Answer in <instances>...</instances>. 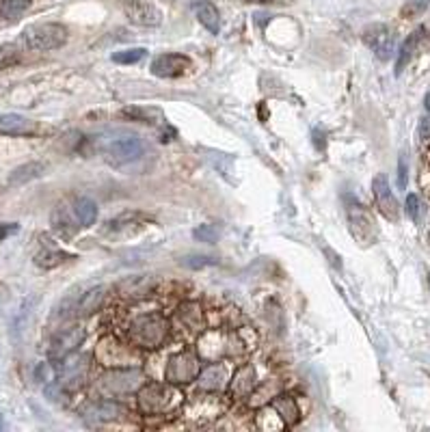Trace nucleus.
Wrapping results in <instances>:
<instances>
[{
  "mask_svg": "<svg viewBox=\"0 0 430 432\" xmlns=\"http://www.w3.org/2000/svg\"><path fill=\"white\" fill-rule=\"evenodd\" d=\"M240 339L236 333H223V331H206L199 337V357L202 361H221L223 357H236Z\"/></svg>",
  "mask_w": 430,
  "mask_h": 432,
  "instance_id": "423d86ee",
  "label": "nucleus"
},
{
  "mask_svg": "<svg viewBox=\"0 0 430 432\" xmlns=\"http://www.w3.org/2000/svg\"><path fill=\"white\" fill-rule=\"evenodd\" d=\"M255 387H257V372H255V368H253L251 363L240 366L236 372H233V376H231V380H229V385H227L229 396H231L233 400H245V398H249L253 391H255Z\"/></svg>",
  "mask_w": 430,
  "mask_h": 432,
  "instance_id": "f3484780",
  "label": "nucleus"
},
{
  "mask_svg": "<svg viewBox=\"0 0 430 432\" xmlns=\"http://www.w3.org/2000/svg\"><path fill=\"white\" fill-rule=\"evenodd\" d=\"M16 231H18V225H16V223H0V240L9 238V235L16 233Z\"/></svg>",
  "mask_w": 430,
  "mask_h": 432,
  "instance_id": "4c0bfd02",
  "label": "nucleus"
},
{
  "mask_svg": "<svg viewBox=\"0 0 430 432\" xmlns=\"http://www.w3.org/2000/svg\"><path fill=\"white\" fill-rule=\"evenodd\" d=\"M428 286H430V272H428Z\"/></svg>",
  "mask_w": 430,
  "mask_h": 432,
  "instance_id": "a19ab883",
  "label": "nucleus"
},
{
  "mask_svg": "<svg viewBox=\"0 0 430 432\" xmlns=\"http://www.w3.org/2000/svg\"><path fill=\"white\" fill-rule=\"evenodd\" d=\"M126 409L115 400H93L83 409V417L91 424H108L124 417Z\"/></svg>",
  "mask_w": 430,
  "mask_h": 432,
  "instance_id": "6ab92c4d",
  "label": "nucleus"
},
{
  "mask_svg": "<svg viewBox=\"0 0 430 432\" xmlns=\"http://www.w3.org/2000/svg\"><path fill=\"white\" fill-rule=\"evenodd\" d=\"M270 409L279 415V419L284 421V426H296L298 419H301V409H298V402L288 396V394H279L270 400Z\"/></svg>",
  "mask_w": 430,
  "mask_h": 432,
  "instance_id": "412c9836",
  "label": "nucleus"
},
{
  "mask_svg": "<svg viewBox=\"0 0 430 432\" xmlns=\"http://www.w3.org/2000/svg\"><path fill=\"white\" fill-rule=\"evenodd\" d=\"M136 404L143 415H167L180 409L182 394L171 383H143L136 391Z\"/></svg>",
  "mask_w": 430,
  "mask_h": 432,
  "instance_id": "f03ea898",
  "label": "nucleus"
},
{
  "mask_svg": "<svg viewBox=\"0 0 430 432\" xmlns=\"http://www.w3.org/2000/svg\"><path fill=\"white\" fill-rule=\"evenodd\" d=\"M202 372V357L194 355L190 350H180L167 359L165 366V380L171 385H188L192 380H197Z\"/></svg>",
  "mask_w": 430,
  "mask_h": 432,
  "instance_id": "39448f33",
  "label": "nucleus"
},
{
  "mask_svg": "<svg viewBox=\"0 0 430 432\" xmlns=\"http://www.w3.org/2000/svg\"><path fill=\"white\" fill-rule=\"evenodd\" d=\"M35 380H39V383H50L52 380V370H50L48 363H39L35 368Z\"/></svg>",
  "mask_w": 430,
  "mask_h": 432,
  "instance_id": "f704fd0d",
  "label": "nucleus"
},
{
  "mask_svg": "<svg viewBox=\"0 0 430 432\" xmlns=\"http://www.w3.org/2000/svg\"><path fill=\"white\" fill-rule=\"evenodd\" d=\"M85 327L83 325H74L65 331H59L52 341H50V359L52 361H63L65 357L74 355V352L78 350V346H81L85 341Z\"/></svg>",
  "mask_w": 430,
  "mask_h": 432,
  "instance_id": "9d476101",
  "label": "nucleus"
},
{
  "mask_svg": "<svg viewBox=\"0 0 430 432\" xmlns=\"http://www.w3.org/2000/svg\"><path fill=\"white\" fill-rule=\"evenodd\" d=\"M424 26H419L417 30H413L409 37H407V42L402 44V48L398 50V59H396V74L400 76L402 71H405V67L413 61V57H415V50L419 48V44H422V39H424Z\"/></svg>",
  "mask_w": 430,
  "mask_h": 432,
  "instance_id": "5701e85b",
  "label": "nucleus"
},
{
  "mask_svg": "<svg viewBox=\"0 0 430 432\" xmlns=\"http://www.w3.org/2000/svg\"><path fill=\"white\" fill-rule=\"evenodd\" d=\"M219 259L210 257V255H186L182 257V266L186 268H206V266H214Z\"/></svg>",
  "mask_w": 430,
  "mask_h": 432,
  "instance_id": "2f4dec72",
  "label": "nucleus"
},
{
  "mask_svg": "<svg viewBox=\"0 0 430 432\" xmlns=\"http://www.w3.org/2000/svg\"><path fill=\"white\" fill-rule=\"evenodd\" d=\"M59 370V385L65 391L83 387L89 376V357H65Z\"/></svg>",
  "mask_w": 430,
  "mask_h": 432,
  "instance_id": "f8f14e48",
  "label": "nucleus"
},
{
  "mask_svg": "<svg viewBox=\"0 0 430 432\" xmlns=\"http://www.w3.org/2000/svg\"><path fill=\"white\" fill-rule=\"evenodd\" d=\"M35 132V124L18 112H3L0 115V134L9 136H26Z\"/></svg>",
  "mask_w": 430,
  "mask_h": 432,
  "instance_id": "aec40b11",
  "label": "nucleus"
},
{
  "mask_svg": "<svg viewBox=\"0 0 430 432\" xmlns=\"http://www.w3.org/2000/svg\"><path fill=\"white\" fill-rule=\"evenodd\" d=\"M197 385L202 391H206V394H221V391H225L229 385L227 366L223 361H210V366L202 368L197 376Z\"/></svg>",
  "mask_w": 430,
  "mask_h": 432,
  "instance_id": "dca6fc26",
  "label": "nucleus"
},
{
  "mask_svg": "<svg viewBox=\"0 0 430 432\" xmlns=\"http://www.w3.org/2000/svg\"><path fill=\"white\" fill-rule=\"evenodd\" d=\"M346 216L350 225V233L353 238L361 245H372L376 240V223L372 214L357 202H348L346 204Z\"/></svg>",
  "mask_w": 430,
  "mask_h": 432,
  "instance_id": "6e6552de",
  "label": "nucleus"
},
{
  "mask_svg": "<svg viewBox=\"0 0 430 432\" xmlns=\"http://www.w3.org/2000/svg\"><path fill=\"white\" fill-rule=\"evenodd\" d=\"M221 231L214 227V225H199L192 229V238L197 243H204V245H214L219 240Z\"/></svg>",
  "mask_w": 430,
  "mask_h": 432,
  "instance_id": "c756f323",
  "label": "nucleus"
},
{
  "mask_svg": "<svg viewBox=\"0 0 430 432\" xmlns=\"http://www.w3.org/2000/svg\"><path fill=\"white\" fill-rule=\"evenodd\" d=\"M143 151H145V145L136 134H120L104 145L106 160L115 167H122V165H128L132 160H139Z\"/></svg>",
  "mask_w": 430,
  "mask_h": 432,
  "instance_id": "0eeeda50",
  "label": "nucleus"
},
{
  "mask_svg": "<svg viewBox=\"0 0 430 432\" xmlns=\"http://www.w3.org/2000/svg\"><path fill=\"white\" fill-rule=\"evenodd\" d=\"M20 59H22V50L16 44L0 46V69H7V67L20 63Z\"/></svg>",
  "mask_w": 430,
  "mask_h": 432,
  "instance_id": "c85d7f7f",
  "label": "nucleus"
},
{
  "mask_svg": "<svg viewBox=\"0 0 430 432\" xmlns=\"http://www.w3.org/2000/svg\"><path fill=\"white\" fill-rule=\"evenodd\" d=\"M253 3H277V0H253Z\"/></svg>",
  "mask_w": 430,
  "mask_h": 432,
  "instance_id": "ea45409f",
  "label": "nucleus"
},
{
  "mask_svg": "<svg viewBox=\"0 0 430 432\" xmlns=\"http://www.w3.org/2000/svg\"><path fill=\"white\" fill-rule=\"evenodd\" d=\"M424 104H426V110L430 112V93L426 95V100H424Z\"/></svg>",
  "mask_w": 430,
  "mask_h": 432,
  "instance_id": "58836bf2",
  "label": "nucleus"
},
{
  "mask_svg": "<svg viewBox=\"0 0 430 432\" xmlns=\"http://www.w3.org/2000/svg\"><path fill=\"white\" fill-rule=\"evenodd\" d=\"M171 329L186 331V333H190V335L202 333V331H204V311H202L199 303H194V300L182 303V305L175 309V313H173Z\"/></svg>",
  "mask_w": 430,
  "mask_h": 432,
  "instance_id": "ddd939ff",
  "label": "nucleus"
},
{
  "mask_svg": "<svg viewBox=\"0 0 430 432\" xmlns=\"http://www.w3.org/2000/svg\"><path fill=\"white\" fill-rule=\"evenodd\" d=\"M143 383H145L143 372L139 368L124 366V368H108L100 376L95 387L102 398H120L126 394H136Z\"/></svg>",
  "mask_w": 430,
  "mask_h": 432,
  "instance_id": "7ed1b4c3",
  "label": "nucleus"
},
{
  "mask_svg": "<svg viewBox=\"0 0 430 432\" xmlns=\"http://www.w3.org/2000/svg\"><path fill=\"white\" fill-rule=\"evenodd\" d=\"M71 214L78 227H91L98 221V204L89 197H81V199H76Z\"/></svg>",
  "mask_w": 430,
  "mask_h": 432,
  "instance_id": "a878e982",
  "label": "nucleus"
},
{
  "mask_svg": "<svg viewBox=\"0 0 430 432\" xmlns=\"http://www.w3.org/2000/svg\"><path fill=\"white\" fill-rule=\"evenodd\" d=\"M171 320L161 311H139L126 322V337L136 350H158L171 335Z\"/></svg>",
  "mask_w": 430,
  "mask_h": 432,
  "instance_id": "f257e3e1",
  "label": "nucleus"
},
{
  "mask_svg": "<svg viewBox=\"0 0 430 432\" xmlns=\"http://www.w3.org/2000/svg\"><path fill=\"white\" fill-rule=\"evenodd\" d=\"M407 214L411 221H419V199L417 194H409L407 197Z\"/></svg>",
  "mask_w": 430,
  "mask_h": 432,
  "instance_id": "72a5a7b5",
  "label": "nucleus"
},
{
  "mask_svg": "<svg viewBox=\"0 0 430 432\" xmlns=\"http://www.w3.org/2000/svg\"><path fill=\"white\" fill-rule=\"evenodd\" d=\"M190 67L188 57L178 54V52H169V54H161L151 61V74L158 78H180L186 74V69Z\"/></svg>",
  "mask_w": 430,
  "mask_h": 432,
  "instance_id": "a211bd4d",
  "label": "nucleus"
},
{
  "mask_svg": "<svg viewBox=\"0 0 430 432\" xmlns=\"http://www.w3.org/2000/svg\"><path fill=\"white\" fill-rule=\"evenodd\" d=\"M65 42H67V28L54 22L30 24L20 35V44L33 52H50L65 46Z\"/></svg>",
  "mask_w": 430,
  "mask_h": 432,
  "instance_id": "20e7f679",
  "label": "nucleus"
},
{
  "mask_svg": "<svg viewBox=\"0 0 430 432\" xmlns=\"http://www.w3.org/2000/svg\"><path fill=\"white\" fill-rule=\"evenodd\" d=\"M192 9H194V16H197V20L202 22L204 28H208L212 35H219V30H221V13L212 3H208V0H197Z\"/></svg>",
  "mask_w": 430,
  "mask_h": 432,
  "instance_id": "393cba45",
  "label": "nucleus"
},
{
  "mask_svg": "<svg viewBox=\"0 0 430 432\" xmlns=\"http://www.w3.org/2000/svg\"><path fill=\"white\" fill-rule=\"evenodd\" d=\"M372 192H374V199H376V206L380 210V214L387 218V221H398L400 218V208H398V199L394 197L392 192V186H389V180L387 175L378 173L372 182Z\"/></svg>",
  "mask_w": 430,
  "mask_h": 432,
  "instance_id": "4468645a",
  "label": "nucleus"
},
{
  "mask_svg": "<svg viewBox=\"0 0 430 432\" xmlns=\"http://www.w3.org/2000/svg\"><path fill=\"white\" fill-rule=\"evenodd\" d=\"M417 132H419V139L430 141V112H426V115L422 117V119H419Z\"/></svg>",
  "mask_w": 430,
  "mask_h": 432,
  "instance_id": "c9c22d12",
  "label": "nucleus"
},
{
  "mask_svg": "<svg viewBox=\"0 0 430 432\" xmlns=\"http://www.w3.org/2000/svg\"><path fill=\"white\" fill-rule=\"evenodd\" d=\"M46 173V165L44 163H26V165H20L16 167L9 177H7V184L9 186H24L33 180H39Z\"/></svg>",
  "mask_w": 430,
  "mask_h": 432,
  "instance_id": "b1692460",
  "label": "nucleus"
},
{
  "mask_svg": "<svg viewBox=\"0 0 430 432\" xmlns=\"http://www.w3.org/2000/svg\"><path fill=\"white\" fill-rule=\"evenodd\" d=\"M69 255L63 253V251H54V249H44L42 253L35 255V264L37 266H44V268H52V266H59L67 259Z\"/></svg>",
  "mask_w": 430,
  "mask_h": 432,
  "instance_id": "bb28decb",
  "label": "nucleus"
},
{
  "mask_svg": "<svg viewBox=\"0 0 430 432\" xmlns=\"http://www.w3.org/2000/svg\"><path fill=\"white\" fill-rule=\"evenodd\" d=\"M134 346L132 344H124L115 337H104L95 350V355L100 359L102 366H108V368H124V366H132V359H134Z\"/></svg>",
  "mask_w": 430,
  "mask_h": 432,
  "instance_id": "1a4fd4ad",
  "label": "nucleus"
},
{
  "mask_svg": "<svg viewBox=\"0 0 430 432\" xmlns=\"http://www.w3.org/2000/svg\"><path fill=\"white\" fill-rule=\"evenodd\" d=\"M106 292H108V290H106L104 286H95V288H91V290H87L81 298H78V303H76V307H74L76 316H91V313H95V311L104 305Z\"/></svg>",
  "mask_w": 430,
  "mask_h": 432,
  "instance_id": "4be33fe9",
  "label": "nucleus"
},
{
  "mask_svg": "<svg viewBox=\"0 0 430 432\" xmlns=\"http://www.w3.org/2000/svg\"><path fill=\"white\" fill-rule=\"evenodd\" d=\"M145 54H147L145 48H126V50L115 52L110 59H112L115 63H120V65H134V63H139Z\"/></svg>",
  "mask_w": 430,
  "mask_h": 432,
  "instance_id": "cd10ccee",
  "label": "nucleus"
},
{
  "mask_svg": "<svg viewBox=\"0 0 430 432\" xmlns=\"http://www.w3.org/2000/svg\"><path fill=\"white\" fill-rule=\"evenodd\" d=\"M407 173H409V169H407V158L402 156L400 163H398V188H400V190L407 188Z\"/></svg>",
  "mask_w": 430,
  "mask_h": 432,
  "instance_id": "e433bc0d",
  "label": "nucleus"
},
{
  "mask_svg": "<svg viewBox=\"0 0 430 432\" xmlns=\"http://www.w3.org/2000/svg\"><path fill=\"white\" fill-rule=\"evenodd\" d=\"M124 13L132 24H139V26H158L163 22L161 9L147 3V0H126Z\"/></svg>",
  "mask_w": 430,
  "mask_h": 432,
  "instance_id": "2eb2a0df",
  "label": "nucleus"
},
{
  "mask_svg": "<svg viewBox=\"0 0 430 432\" xmlns=\"http://www.w3.org/2000/svg\"><path fill=\"white\" fill-rule=\"evenodd\" d=\"M428 5H430V0H409L407 7H405V16H417V13H422Z\"/></svg>",
  "mask_w": 430,
  "mask_h": 432,
  "instance_id": "473e14b6",
  "label": "nucleus"
},
{
  "mask_svg": "<svg viewBox=\"0 0 430 432\" xmlns=\"http://www.w3.org/2000/svg\"><path fill=\"white\" fill-rule=\"evenodd\" d=\"M364 44L383 61H387L394 52L396 46V35L387 24H370L364 30Z\"/></svg>",
  "mask_w": 430,
  "mask_h": 432,
  "instance_id": "9b49d317",
  "label": "nucleus"
},
{
  "mask_svg": "<svg viewBox=\"0 0 430 432\" xmlns=\"http://www.w3.org/2000/svg\"><path fill=\"white\" fill-rule=\"evenodd\" d=\"M26 7H28V0H5V3L0 5V13H3L5 18H16Z\"/></svg>",
  "mask_w": 430,
  "mask_h": 432,
  "instance_id": "7c9ffc66",
  "label": "nucleus"
}]
</instances>
